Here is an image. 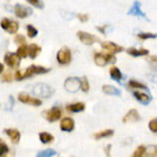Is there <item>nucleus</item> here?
I'll return each mask as SVG.
<instances>
[{
	"instance_id": "nucleus-1",
	"label": "nucleus",
	"mask_w": 157,
	"mask_h": 157,
	"mask_svg": "<svg viewBox=\"0 0 157 157\" xmlns=\"http://www.w3.org/2000/svg\"><path fill=\"white\" fill-rule=\"evenodd\" d=\"M32 92L36 94L37 97H41V98H48L52 96L54 89L47 85V84H43V82H39V84H36L32 88Z\"/></svg>"
},
{
	"instance_id": "nucleus-2",
	"label": "nucleus",
	"mask_w": 157,
	"mask_h": 157,
	"mask_svg": "<svg viewBox=\"0 0 157 157\" xmlns=\"http://www.w3.org/2000/svg\"><path fill=\"white\" fill-rule=\"evenodd\" d=\"M71 59H72V54H71V50L68 47H62L56 54V60L60 66L70 64Z\"/></svg>"
},
{
	"instance_id": "nucleus-3",
	"label": "nucleus",
	"mask_w": 157,
	"mask_h": 157,
	"mask_svg": "<svg viewBox=\"0 0 157 157\" xmlns=\"http://www.w3.org/2000/svg\"><path fill=\"white\" fill-rule=\"evenodd\" d=\"M50 71V68H46V67H42V66H29L25 71H24V78L26 77H32L34 75H43V73H46Z\"/></svg>"
},
{
	"instance_id": "nucleus-4",
	"label": "nucleus",
	"mask_w": 157,
	"mask_h": 157,
	"mask_svg": "<svg viewBox=\"0 0 157 157\" xmlns=\"http://www.w3.org/2000/svg\"><path fill=\"white\" fill-rule=\"evenodd\" d=\"M64 88L67 92L70 93H75L78 90V88L81 89V78L77 77H68L64 81Z\"/></svg>"
},
{
	"instance_id": "nucleus-5",
	"label": "nucleus",
	"mask_w": 157,
	"mask_h": 157,
	"mask_svg": "<svg viewBox=\"0 0 157 157\" xmlns=\"http://www.w3.org/2000/svg\"><path fill=\"white\" fill-rule=\"evenodd\" d=\"M18 101L22 102V104L32 105V106H41L42 105V101L39 100L38 97H32L30 94H28V93H24V92L18 94Z\"/></svg>"
},
{
	"instance_id": "nucleus-6",
	"label": "nucleus",
	"mask_w": 157,
	"mask_h": 157,
	"mask_svg": "<svg viewBox=\"0 0 157 157\" xmlns=\"http://www.w3.org/2000/svg\"><path fill=\"white\" fill-rule=\"evenodd\" d=\"M42 115L45 117L48 122H55V121H58L59 118L62 117V110L59 109V107L55 106V107H52V109H50V110L43 111Z\"/></svg>"
},
{
	"instance_id": "nucleus-7",
	"label": "nucleus",
	"mask_w": 157,
	"mask_h": 157,
	"mask_svg": "<svg viewBox=\"0 0 157 157\" xmlns=\"http://www.w3.org/2000/svg\"><path fill=\"white\" fill-rule=\"evenodd\" d=\"M4 62L11 68H17L20 66V56L16 52H7L4 55Z\"/></svg>"
},
{
	"instance_id": "nucleus-8",
	"label": "nucleus",
	"mask_w": 157,
	"mask_h": 157,
	"mask_svg": "<svg viewBox=\"0 0 157 157\" xmlns=\"http://www.w3.org/2000/svg\"><path fill=\"white\" fill-rule=\"evenodd\" d=\"M14 14L18 17V18H25V17H29L30 14L33 13L32 8L29 7H25V6H21V4H16L14 6V9H13Z\"/></svg>"
},
{
	"instance_id": "nucleus-9",
	"label": "nucleus",
	"mask_w": 157,
	"mask_h": 157,
	"mask_svg": "<svg viewBox=\"0 0 157 157\" xmlns=\"http://www.w3.org/2000/svg\"><path fill=\"white\" fill-rule=\"evenodd\" d=\"M2 28L4 29V30H7L8 33L14 34L18 30V24H17V21H13V20L3 18L2 20Z\"/></svg>"
},
{
	"instance_id": "nucleus-10",
	"label": "nucleus",
	"mask_w": 157,
	"mask_h": 157,
	"mask_svg": "<svg viewBox=\"0 0 157 157\" xmlns=\"http://www.w3.org/2000/svg\"><path fill=\"white\" fill-rule=\"evenodd\" d=\"M130 14V16H136V17H141L144 20H148V17L145 16V13L141 11V7H140V3L137 2V0H135L134 4L131 6V8L128 9V12H127Z\"/></svg>"
},
{
	"instance_id": "nucleus-11",
	"label": "nucleus",
	"mask_w": 157,
	"mask_h": 157,
	"mask_svg": "<svg viewBox=\"0 0 157 157\" xmlns=\"http://www.w3.org/2000/svg\"><path fill=\"white\" fill-rule=\"evenodd\" d=\"M77 37H78V39L84 43V45H93L96 41H97V38L93 36V34H90V33H86V32H78L77 33Z\"/></svg>"
},
{
	"instance_id": "nucleus-12",
	"label": "nucleus",
	"mask_w": 157,
	"mask_h": 157,
	"mask_svg": "<svg viewBox=\"0 0 157 157\" xmlns=\"http://www.w3.org/2000/svg\"><path fill=\"white\" fill-rule=\"evenodd\" d=\"M101 46H102V48H104V50L109 51L111 55H113V54H117V52H121L122 50H123V47L118 46L117 43H114V42H109V41L102 42V43H101Z\"/></svg>"
},
{
	"instance_id": "nucleus-13",
	"label": "nucleus",
	"mask_w": 157,
	"mask_h": 157,
	"mask_svg": "<svg viewBox=\"0 0 157 157\" xmlns=\"http://www.w3.org/2000/svg\"><path fill=\"white\" fill-rule=\"evenodd\" d=\"M109 62H110V54H109V55L102 54V52H96L94 54V63L98 67H104Z\"/></svg>"
},
{
	"instance_id": "nucleus-14",
	"label": "nucleus",
	"mask_w": 157,
	"mask_h": 157,
	"mask_svg": "<svg viewBox=\"0 0 157 157\" xmlns=\"http://www.w3.org/2000/svg\"><path fill=\"white\" fill-rule=\"evenodd\" d=\"M75 128V122H73L72 118L67 117V118H63L60 121V130L62 131H66V132H70Z\"/></svg>"
},
{
	"instance_id": "nucleus-15",
	"label": "nucleus",
	"mask_w": 157,
	"mask_h": 157,
	"mask_svg": "<svg viewBox=\"0 0 157 157\" xmlns=\"http://www.w3.org/2000/svg\"><path fill=\"white\" fill-rule=\"evenodd\" d=\"M134 97L140 102V104H143V105H148L149 101H151V96L147 94V93H144V92H141V90L134 92Z\"/></svg>"
},
{
	"instance_id": "nucleus-16",
	"label": "nucleus",
	"mask_w": 157,
	"mask_h": 157,
	"mask_svg": "<svg viewBox=\"0 0 157 157\" xmlns=\"http://www.w3.org/2000/svg\"><path fill=\"white\" fill-rule=\"evenodd\" d=\"M139 119H140V115H139V113H137L135 109L130 110V111L123 117V122H124V123H127V122H137Z\"/></svg>"
},
{
	"instance_id": "nucleus-17",
	"label": "nucleus",
	"mask_w": 157,
	"mask_h": 157,
	"mask_svg": "<svg viewBox=\"0 0 157 157\" xmlns=\"http://www.w3.org/2000/svg\"><path fill=\"white\" fill-rule=\"evenodd\" d=\"M4 132L11 137V140H12V143L14 144H17L18 141H20V131L18 130H14V128H6L4 130Z\"/></svg>"
},
{
	"instance_id": "nucleus-18",
	"label": "nucleus",
	"mask_w": 157,
	"mask_h": 157,
	"mask_svg": "<svg viewBox=\"0 0 157 157\" xmlns=\"http://www.w3.org/2000/svg\"><path fill=\"white\" fill-rule=\"evenodd\" d=\"M84 109H85V104H82V102H75V104L67 105V110L71 113H80Z\"/></svg>"
},
{
	"instance_id": "nucleus-19",
	"label": "nucleus",
	"mask_w": 157,
	"mask_h": 157,
	"mask_svg": "<svg viewBox=\"0 0 157 157\" xmlns=\"http://www.w3.org/2000/svg\"><path fill=\"white\" fill-rule=\"evenodd\" d=\"M127 52L132 56H141V55H148V50L145 48H135V47H130L127 48Z\"/></svg>"
},
{
	"instance_id": "nucleus-20",
	"label": "nucleus",
	"mask_w": 157,
	"mask_h": 157,
	"mask_svg": "<svg viewBox=\"0 0 157 157\" xmlns=\"http://www.w3.org/2000/svg\"><path fill=\"white\" fill-rule=\"evenodd\" d=\"M102 90H104V93L110 94V96H121V90L117 89V88L113 85H104L102 86Z\"/></svg>"
},
{
	"instance_id": "nucleus-21",
	"label": "nucleus",
	"mask_w": 157,
	"mask_h": 157,
	"mask_svg": "<svg viewBox=\"0 0 157 157\" xmlns=\"http://www.w3.org/2000/svg\"><path fill=\"white\" fill-rule=\"evenodd\" d=\"M28 50H29V56H30V59H34V58H37V55L39 52H41V47L33 43V45L28 46Z\"/></svg>"
},
{
	"instance_id": "nucleus-22",
	"label": "nucleus",
	"mask_w": 157,
	"mask_h": 157,
	"mask_svg": "<svg viewBox=\"0 0 157 157\" xmlns=\"http://www.w3.org/2000/svg\"><path fill=\"white\" fill-rule=\"evenodd\" d=\"M39 140H41L43 144H50L54 141V136L51 134H48V132H41V134H39Z\"/></svg>"
},
{
	"instance_id": "nucleus-23",
	"label": "nucleus",
	"mask_w": 157,
	"mask_h": 157,
	"mask_svg": "<svg viewBox=\"0 0 157 157\" xmlns=\"http://www.w3.org/2000/svg\"><path fill=\"white\" fill-rule=\"evenodd\" d=\"M110 76H111V78L113 80H115V81H118V82H121L122 81V73H121V71L118 70L117 67H111L110 68Z\"/></svg>"
},
{
	"instance_id": "nucleus-24",
	"label": "nucleus",
	"mask_w": 157,
	"mask_h": 157,
	"mask_svg": "<svg viewBox=\"0 0 157 157\" xmlns=\"http://www.w3.org/2000/svg\"><path fill=\"white\" fill-rule=\"evenodd\" d=\"M127 86H128L130 89H135V88H137V89H148V86H147L145 84H143V82H139L136 80H131L128 84H127Z\"/></svg>"
},
{
	"instance_id": "nucleus-25",
	"label": "nucleus",
	"mask_w": 157,
	"mask_h": 157,
	"mask_svg": "<svg viewBox=\"0 0 157 157\" xmlns=\"http://www.w3.org/2000/svg\"><path fill=\"white\" fill-rule=\"evenodd\" d=\"M16 54H17V55L20 56V59L29 56V50H28V46H26V45L20 46V47H18V50L16 51Z\"/></svg>"
},
{
	"instance_id": "nucleus-26",
	"label": "nucleus",
	"mask_w": 157,
	"mask_h": 157,
	"mask_svg": "<svg viewBox=\"0 0 157 157\" xmlns=\"http://www.w3.org/2000/svg\"><path fill=\"white\" fill-rule=\"evenodd\" d=\"M114 134V131L113 130H105V131H100L94 134V139H104V137H109Z\"/></svg>"
},
{
	"instance_id": "nucleus-27",
	"label": "nucleus",
	"mask_w": 157,
	"mask_h": 157,
	"mask_svg": "<svg viewBox=\"0 0 157 157\" xmlns=\"http://www.w3.org/2000/svg\"><path fill=\"white\" fill-rule=\"evenodd\" d=\"M147 60L149 63V67L152 71L157 72V55H152V56H148L147 58Z\"/></svg>"
},
{
	"instance_id": "nucleus-28",
	"label": "nucleus",
	"mask_w": 157,
	"mask_h": 157,
	"mask_svg": "<svg viewBox=\"0 0 157 157\" xmlns=\"http://www.w3.org/2000/svg\"><path fill=\"white\" fill-rule=\"evenodd\" d=\"M147 156V147L144 145H140V147H137L136 151H135V153L132 157H145Z\"/></svg>"
},
{
	"instance_id": "nucleus-29",
	"label": "nucleus",
	"mask_w": 157,
	"mask_h": 157,
	"mask_svg": "<svg viewBox=\"0 0 157 157\" xmlns=\"http://www.w3.org/2000/svg\"><path fill=\"white\" fill-rule=\"evenodd\" d=\"M137 38L144 41V39H149V38H157V33H140L137 34Z\"/></svg>"
},
{
	"instance_id": "nucleus-30",
	"label": "nucleus",
	"mask_w": 157,
	"mask_h": 157,
	"mask_svg": "<svg viewBox=\"0 0 157 157\" xmlns=\"http://www.w3.org/2000/svg\"><path fill=\"white\" fill-rule=\"evenodd\" d=\"M25 29H26V32H28V37H30V38H34L38 34V30L33 25H26Z\"/></svg>"
},
{
	"instance_id": "nucleus-31",
	"label": "nucleus",
	"mask_w": 157,
	"mask_h": 157,
	"mask_svg": "<svg viewBox=\"0 0 157 157\" xmlns=\"http://www.w3.org/2000/svg\"><path fill=\"white\" fill-rule=\"evenodd\" d=\"M13 78H14V73H12V72L7 71V72L2 73V80L3 81H12Z\"/></svg>"
},
{
	"instance_id": "nucleus-32",
	"label": "nucleus",
	"mask_w": 157,
	"mask_h": 157,
	"mask_svg": "<svg viewBox=\"0 0 157 157\" xmlns=\"http://www.w3.org/2000/svg\"><path fill=\"white\" fill-rule=\"evenodd\" d=\"M56 152L54 151V149H47V151H42V152H39V153L37 155V157H51L54 156Z\"/></svg>"
},
{
	"instance_id": "nucleus-33",
	"label": "nucleus",
	"mask_w": 157,
	"mask_h": 157,
	"mask_svg": "<svg viewBox=\"0 0 157 157\" xmlns=\"http://www.w3.org/2000/svg\"><path fill=\"white\" fill-rule=\"evenodd\" d=\"M81 90L82 92H88V90H89V82H88V78L85 76L81 77Z\"/></svg>"
},
{
	"instance_id": "nucleus-34",
	"label": "nucleus",
	"mask_w": 157,
	"mask_h": 157,
	"mask_svg": "<svg viewBox=\"0 0 157 157\" xmlns=\"http://www.w3.org/2000/svg\"><path fill=\"white\" fill-rule=\"evenodd\" d=\"M147 156L148 157H157V145L151 147L149 149H147Z\"/></svg>"
},
{
	"instance_id": "nucleus-35",
	"label": "nucleus",
	"mask_w": 157,
	"mask_h": 157,
	"mask_svg": "<svg viewBox=\"0 0 157 157\" xmlns=\"http://www.w3.org/2000/svg\"><path fill=\"white\" fill-rule=\"evenodd\" d=\"M26 2L30 3L32 6H34V7L39 8V9H43V3L41 2V0H26Z\"/></svg>"
},
{
	"instance_id": "nucleus-36",
	"label": "nucleus",
	"mask_w": 157,
	"mask_h": 157,
	"mask_svg": "<svg viewBox=\"0 0 157 157\" xmlns=\"http://www.w3.org/2000/svg\"><path fill=\"white\" fill-rule=\"evenodd\" d=\"M149 130L152 131V132H157V118H155V119H152L151 122H149Z\"/></svg>"
},
{
	"instance_id": "nucleus-37",
	"label": "nucleus",
	"mask_w": 157,
	"mask_h": 157,
	"mask_svg": "<svg viewBox=\"0 0 157 157\" xmlns=\"http://www.w3.org/2000/svg\"><path fill=\"white\" fill-rule=\"evenodd\" d=\"M14 43H18V45H25V37L24 36H16L14 37Z\"/></svg>"
},
{
	"instance_id": "nucleus-38",
	"label": "nucleus",
	"mask_w": 157,
	"mask_h": 157,
	"mask_svg": "<svg viewBox=\"0 0 157 157\" xmlns=\"http://www.w3.org/2000/svg\"><path fill=\"white\" fill-rule=\"evenodd\" d=\"M13 104H14V100H13V97H12V96H9V97H8V104L6 105V107H4V109H6V110H12Z\"/></svg>"
},
{
	"instance_id": "nucleus-39",
	"label": "nucleus",
	"mask_w": 157,
	"mask_h": 157,
	"mask_svg": "<svg viewBox=\"0 0 157 157\" xmlns=\"http://www.w3.org/2000/svg\"><path fill=\"white\" fill-rule=\"evenodd\" d=\"M7 152H8V147L4 144V141H2V143H0V155L4 156Z\"/></svg>"
},
{
	"instance_id": "nucleus-40",
	"label": "nucleus",
	"mask_w": 157,
	"mask_h": 157,
	"mask_svg": "<svg viewBox=\"0 0 157 157\" xmlns=\"http://www.w3.org/2000/svg\"><path fill=\"white\" fill-rule=\"evenodd\" d=\"M76 16H77V18L80 20L81 22H85V21H88V18H89V16H88V14H85V13H77Z\"/></svg>"
},
{
	"instance_id": "nucleus-41",
	"label": "nucleus",
	"mask_w": 157,
	"mask_h": 157,
	"mask_svg": "<svg viewBox=\"0 0 157 157\" xmlns=\"http://www.w3.org/2000/svg\"><path fill=\"white\" fill-rule=\"evenodd\" d=\"M110 26H107V25H104V26H97V30L98 32H101V33H106L107 32V29H109Z\"/></svg>"
},
{
	"instance_id": "nucleus-42",
	"label": "nucleus",
	"mask_w": 157,
	"mask_h": 157,
	"mask_svg": "<svg viewBox=\"0 0 157 157\" xmlns=\"http://www.w3.org/2000/svg\"><path fill=\"white\" fill-rule=\"evenodd\" d=\"M110 151H111V145H106L105 147V153H106L107 157H111L110 156Z\"/></svg>"
},
{
	"instance_id": "nucleus-43",
	"label": "nucleus",
	"mask_w": 157,
	"mask_h": 157,
	"mask_svg": "<svg viewBox=\"0 0 157 157\" xmlns=\"http://www.w3.org/2000/svg\"><path fill=\"white\" fill-rule=\"evenodd\" d=\"M149 80H151V81H153V82H156V84H157V75L151 76V77H149Z\"/></svg>"
},
{
	"instance_id": "nucleus-44",
	"label": "nucleus",
	"mask_w": 157,
	"mask_h": 157,
	"mask_svg": "<svg viewBox=\"0 0 157 157\" xmlns=\"http://www.w3.org/2000/svg\"><path fill=\"white\" fill-rule=\"evenodd\" d=\"M2 157H4V156H2Z\"/></svg>"
}]
</instances>
